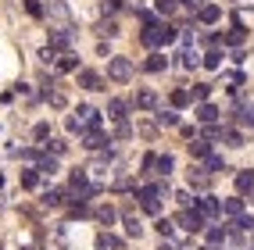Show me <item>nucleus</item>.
Instances as JSON below:
<instances>
[{"mask_svg": "<svg viewBox=\"0 0 254 250\" xmlns=\"http://www.w3.org/2000/svg\"><path fill=\"white\" fill-rule=\"evenodd\" d=\"M75 114H79V118H68V122H64V125H68V132H79V136H82V132H90V129H100V111H97V107H79Z\"/></svg>", "mask_w": 254, "mask_h": 250, "instance_id": "f257e3e1", "label": "nucleus"}, {"mask_svg": "<svg viewBox=\"0 0 254 250\" xmlns=\"http://www.w3.org/2000/svg\"><path fill=\"white\" fill-rule=\"evenodd\" d=\"M43 14H47L50 22H58V29H72V11H68V4H64V0H47Z\"/></svg>", "mask_w": 254, "mask_h": 250, "instance_id": "f03ea898", "label": "nucleus"}, {"mask_svg": "<svg viewBox=\"0 0 254 250\" xmlns=\"http://www.w3.org/2000/svg\"><path fill=\"white\" fill-rule=\"evenodd\" d=\"M176 222H179V229H186V232L193 236V232H200V229H204V222H208V218H204V214H200L197 207H183Z\"/></svg>", "mask_w": 254, "mask_h": 250, "instance_id": "7ed1b4c3", "label": "nucleus"}, {"mask_svg": "<svg viewBox=\"0 0 254 250\" xmlns=\"http://www.w3.org/2000/svg\"><path fill=\"white\" fill-rule=\"evenodd\" d=\"M140 207L147 214H154V218H161V197H158V186H140Z\"/></svg>", "mask_w": 254, "mask_h": 250, "instance_id": "20e7f679", "label": "nucleus"}, {"mask_svg": "<svg viewBox=\"0 0 254 250\" xmlns=\"http://www.w3.org/2000/svg\"><path fill=\"white\" fill-rule=\"evenodd\" d=\"M108 79L129 82V79H132V61H129V57H111V61H108Z\"/></svg>", "mask_w": 254, "mask_h": 250, "instance_id": "39448f33", "label": "nucleus"}, {"mask_svg": "<svg viewBox=\"0 0 254 250\" xmlns=\"http://www.w3.org/2000/svg\"><path fill=\"white\" fill-rule=\"evenodd\" d=\"M186 182H190V190H200V193H204V190L211 186V172L204 168V164H200V168H197V164H190V172H186Z\"/></svg>", "mask_w": 254, "mask_h": 250, "instance_id": "423d86ee", "label": "nucleus"}, {"mask_svg": "<svg viewBox=\"0 0 254 250\" xmlns=\"http://www.w3.org/2000/svg\"><path fill=\"white\" fill-rule=\"evenodd\" d=\"M197 211L211 222V218H218V214H222V204H218L215 197H200V200H197Z\"/></svg>", "mask_w": 254, "mask_h": 250, "instance_id": "0eeeda50", "label": "nucleus"}, {"mask_svg": "<svg viewBox=\"0 0 254 250\" xmlns=\"http://www.w3.org/2000/svg\"><path fill=\"white\" fill-rule=\"evenodd\" d=\"M79 86H82V90H93V93H97V90H104V79H100L97 72H90V68H82V72H79Z\"/></svg>", "mask_w": 254, "mask_h": 250, "instance_id": "6e6552de", "label": "nucleus"}, {"mask_svg": "<svg viewBox=\"0 0 254 250\" xmlns=\"http://www.w3.org/2000/svg\"><path fill=\"white\" fill-rule=\"evenodd\" d=\"M218 18H222V7H218V4H204V7L197 11V22L200 25H215Z\"/></svg>", "mask_w": 254, "mask_h": 250, "instance_id": "1a4fd4ad", "label": "nucleus"}, {"mask_svg": "<svg viewBox=\"0 0 254 250\" xmlns=\"http://www.w3.org/2000/svg\"><path fill=\"white\" fill-rule=\"evenodd\" d=\"M68 43H72V29H54L50 32V47L54 50H68Z\"/></svg>", "mask_w": 254, "mask_h": 250, "instance_id": "9d476101", "label": "nucleus"}, {"mask_svg": "<svg viewBox=\"0 0 254 250\" xmlns=\"http://www.w3.org/2000/svg\"><path fill=\"white\" fill-rule=\"evenodd\" d=\"M104 143H108V140H104V132H100V129H90V132H82V147H86V150H100Z\"/></svg>", "mask_w": 254, "mask_h": 250, "instance_id": "9b49d317", "label": "nucleus"}, {"mask_svg": "<svg viewBox=\"0 0 254 250\" xmlns=\"http://www.w3.org/2000/svg\"><path fill=\"white\" fill-rule=\"evenodd\" d=\"M93 214H97V222L104 225V229H111V225H115V218H118V211H115L111 204H100V207H97Z\"/></svg>", "mask_w": 254, "mask_h": 250, "instance_id": "f8f14e48", "label": "nucleus"}, {"mask_svg": "<svg viewBox=\"0 0 254 250\" xmlns=\"http://www.w3.org/2000/svg\"><path fill=\"white\" fill-rule=\"evenodd\" d=\"M236 193H254V172L247 168V172H236Z\"/></svg>", "mask_w": 254, "mask_h": 250, "instance_id": "ddd939ff", "label": "nucleus"}, {"mask_svg": "<svg viewBox=\"0 0 254 250\" xmlns=\"http://www.w3.org/2000/svg\"><path fill=\"white\" fill-rule=\"evenodd\" d=\"M36 172H40V175H54V172H58V157H54V154H40Z\"/></svg>", "mask_w": 254, "mask_h": 250, "instance_id": "4468645a", "label": "nucleus"}, {"mask_svg": "<svg viewBox=\"0 0 254 250\" xmlns=\"http://www.w3.org/2000/svg\"><path fill=\"white\" fill-rule=\"evenodd\" d=\"M132 104H136V107H143V111H150V107H158V97H154V90H140Z\"/></svg>", "mask_w": 254, "mask_h": 250, "instance_id": "2eb2a0df", "label": "nucleus"}, {"mask_svg": "<svg viewBox=\"0 0 254 250\" xmlns=\"http://www.w3.org/2000/svg\"><path fill=\"white\" fill-rule=\"evenodd\" d=\"M211 154V143L204 140V136H193V143H190V157H208Z\"/></svg>", "mask_w": 254, "mask_h": 250, "instance_id": "dca6fc26", "label": "nucleus"}, {"mask_svg": "<svg viewBox=\"0 0 254 250\" xmlns=\"http://www.w3.org/2000/svg\"><path fill=\"white\" fill-rule=\"evenodd\" d=\"M126 111H129V104H126V100H108V118L122 122V118H126Z\"/></svg>", "mask_w": 254, "mask_h": 250, "instance_id": "f3484780", "label": "nucleus"}, {"mask_svg": "<svg viewBox=\"0 0 254 250\" xmlns=\"http://www.w3.org/2000/svg\"><path fill=\"white\" fill-rule=\"evenodd\" d=\"M222 211L229 214V218H240V214H244V200H240V197H229V200H222Z\"/></svg>", "mask_w": 254, "mask_h": 250, "instance_id": "a211bd4d", "label": "nucleus"}, {"mask_svg": "<svg viewBox=\"0 0 254 250\" xmlns=\"http://www.w3.org/2000/svg\"><path fill=\"white\" fill-rule=\"evenodd\" d=\"M226 240H229V232H226L222 225H211V229H208V247H222Z\"/></svg>", "mask_w": 254, "mask_h": 250, "instance_id": "6ab92c4d", "label": "nucleus"}, {"mask_svg": "<svg viewBox=\"0 0 254 250\" xmlns=\"http://www.w3.org/2000/svg\"><path fill=\"white\" fill-rule=\"evenodd\" d=\"M215 118H218V107H215V104H200V107H197V122L211 125Z\"/></svg>", "mask_w": 254, "mask_h": 250, "instance_id": "aec40b11", "label": "nucleus"}, {"mask_svg": "<svg viewBox=\"0 0 254 250\" xmlns=\"http://www.w3.org/2000/svg\"><path fill=\"white\" fill-rule=\"evenodd\" d=\"M154 168H158L154 175H165V179H168V172L176 168V157H172V154H158V164H154Z\"/></svg>", "mask_w": 254, "mask_h": 250, "instance_id": "412c9836", "label": "nucleus"}, {"mask_svg": "<svg viewBox=\"0 0 254 250\" xmlns=\"http://www.w3.org/2000/svg\"><path fill=\"white\" fill-rule=\"evenodd\" d=\"M118 247H122V240L111 236V232H100L97 236V250H118Z\"/></svg>", "mask_w": 254, "mask_h": 250, "instance_id": "4be33fe9", "label": "nucleus"}, {"mask_svg": "<svg viewBox=\"0 0 254 250\" xmlns=\"http://www.w3.org/2000/svg\"><path fill=\"white\" fill-rule=\"evenodd\" d=\"M72 68H79V57L72 54V50H64V54L58 57V72H72Z\"/></svg>", "mask_w": 254, "mask_h": 250, "instance_id": "5701e85b", "label": "nucleus"}, {"mask_svg": "<svg viewBox=\"0 0 254 250\" xmlns=\"http://www.w3.org/2000/svg\"><path fill=\"white\" fill-rule=\"evenodd\" d=\"M126 232H129L132 240H136V236H143V225H140V218H136L132 211H126Z\"/></svg>", "mask_w": 254, "mask_h": 250, "instance_id": "b1692460", "label": "nucleus"}, {"mask_svg": "<svg viewBox=\"0 0 254 250\" xmlns=\"http://www.w3.org/2000/svg\"><path fill=\"white\" fill-rule=\"evenodd\" d=\"M143 68H147V72H165V68H168V57H161V54H150Z\"/></svg>", "mask_w": 254, "mask_h": 250, "instance_id": "393cba45", "label": "nucleus"}, {"mask_svg": "<svg viewBox=\"0 0 254 250\" xmlns=\"http://www.w3.org/2000/svg\"><path fill=\"white\" fill-rule=\"evenodd\" d=\"M61 197H64L61 190H47V193H43V207H61V204H64Z\"/></svg>", "mask_w": 254, "mask_h": 250, "instance_id": "a878e982", "label": "nucleus"}, {"mask_svg": "<svg viewBox=\"0 0 254 250\" xmlns=\"http://www.w3.org/2000/svg\"><path fill=\"white\" fill-rule=\"evenodd\" d=\"M204 168H208V172H226V161L218 157V154H208V157H204Z\"/></svg>", "mask_w": 254, "mask_h": 250, "instance_id": "bb28decb", "label": "nucleus"}, {"mask_svg": "<svg viewBox=\"0 0 254 250\" xmlns=\"http://www.w3.org/2000/svg\"><path fill=\"white\" fill-rule=\"evenodd\" d=\"M97 32H100V36H118V22L115 18H104V22L97 25Z\"/></svg>", "mask_w": 254, "mask_h": 250, "instance_id": "cd10ccee", "label": "nucleus"}, {"mask_svg": "<svg viewBox=\"0 0 254 250\" xmlns=\"http://www.w3.org/2000/svg\"><path fill=\"white\" fill-rule=\"evenodd\" d=\"M204 68H222V54H218V50H208V54H204Z\"/></svg>", "mask_w": 254, "mask_h": 250, "instance_id": "c85d7f7f", "label": "nucleus"}, {"mask_svg": "<svg viewBox=\"0 0 254 250\" xmlns=\"http://www.w3.org/2000/svg\"><path fill=\"white\" fill-rule=\"evenodd\" d=\"M208 93H211V86H204V82H197V86L190 90V100H200V104H204V100H208Z\"/></svg>", "mask_w": 254, "mask_h": 250, "instance_id": "c756f323", "label": "nucleus"}, {"mask_svg": "<svg viewBox=\"0 0 254 250\" xmlns=\"http://www.w3.org/2000/svg\"><path fill=\"white\" fill-rule=\"evenodd\" d=\"M154 229H158L161 236L168 240V236H172V232H176V222H172V218H158V225H154Z\"/></svg>", "mask_w": 254, "mask_h": 250, "instance_id": "7c9ffc66", "label": "nucleus"}, {"mask_svg": "<svg viewBox=\"0 0 254 250\" xmlns=\"http://www.w3.org/2000/svg\"><path fill=\"white\" fill-rule=\"evenodd\" d=\"M158 125H179V114L176 111H158Z\"/></svg>", "mask_w": 254, "mask_h": 250, "instance_id": "2f4dec72", "label": "nucleus"}, {"mask_svg": "<svg viewBox=\"0 0 254 250\" xmlns=\"http://www.w3.org/2000/svg\"><path fill=\"white\" fill-rule=\"evenodd\" d=\"M222 140H226L229 147H244V136H240L236 129H226V132H222Z\"/></svg>", "mask_w": 254, "mask_h": 250, "instance_id": "473e14b6", "label": "nucleus"}, {"mask_svg": "<svg viewBox=\"0 0 254 250\" xmlns=\"http://www.w3.org/2000/svg\"><path fill=\"white\" fill-rule=\"evenodd\" d=\"M226 43H229V47H240V43H244V25H236L229 36H226Z\"/></svg>", "mask_w": 254, "mask_h": 250, "instance_id": "72a5a7b5", "label": "nucleus"}, {"mask_svg": "<svg viewBox=\"0 0 254 250\" xmlns=\"http://www.w3.org/2000/svg\"><path fill=\"white\" fill-rule=\"evenodd\" d=\"M129 136H132V129H129V122L122 118V122L115 125V140H129Z\"/></svg>", "mask_w": 254, "mask_h": 250, "instance_id": "f704fd0d", "label": "nucleus"}, {"mask_svg": "<svg viewBox=\"0 0 254 250\" xmlns=\"http://www.w3.org/2000/svg\"><path fill=\"white\" fill-rule=\"evenodd\" d=\"M43 147H47V150H50V154H54V157L68 150V143H64V140H50V143H43Z\"/></svg>", "mask_w": 254, "mask_h": 250, "instance_id": "c9c22d12", "label": "nucleus"}, {"mask_svg": "<svg viewBox=\"0 0 254 250\" xmlns=\"http://www.w3.org/2000/svg\"><path fill=\"white\" fill-rule=\"evenodd\" d=\"M158 14H165V18H168V14H176V0H158Z\"/></svg>", "mask_w": 254, "mask_h": 250, "instance_id": "e433bc0d", "label": "nucleus"}, {"mask_svg": "<svg viewBox=\"0 0 254 250\" xmlns=\"http://www.w3.org/2000/svg\"><path fill=\"white\" fill-rule=\"evenodd\" d=\"M47 100H50L54 107H64V93H61V90H47Z\"/></svg>", "mask_w": 254, "mask_h": 250, "instance_id": "4c0bfd02", "label": "nucleus"}, {"mask_svg": "<svg viewBox=\"0 0 254 250\" xmlns=\"http://www.w3.org/2000/svg\"><path fill=\"white\" fill-rule=\"evenodd\" d=\"M172 104H176V107H186V104H190V93H186V90H176V93H172Z\"/></svg>", "mask_w": 254, "mask_h": 250, "instance_id": "58836bf2", "label": "nucleus"}, {"mask_svg": "<svg viewBox=\"0 0 254 250\" xmlns=\"http://www.w3.org/2000/svg\"><path fill=\"white\" fill-rule=\"evenodd\" d=\"M36 182H40V172H22V186L25 190H32Z\"/></svg>", "mask_w": 254, "mask_h": 250, "instance_id": "ea45409f", "label": "nucleus"}, {"mask_svg": "<svg viewBox=\"0 0 254 250\" xmlns=\"http://www.w3.org/2000/svg\"><path fill=\"white\" fill-rule=\"evenodd\" d=\"M25 11L32 14V18H40V14H43V4H40V0H25Z\"/></svg>", "mask_w": 254, "mask_h": 250, "instance_id": "a19ab883", "label": "nucleus"}, {"mask_svg": "<svg viewBox=\"0 0 254 250\" xmlns=\"http://www.w3.org/2000/svg\"><path fill=\"white\" fill-rule=\"evenodd\" d=\"M68 214H72V218H86L90 207H86V204H72V211H68Z\"/></svg>", "mask_w": 254, "mask_h": 250, "instance_id": "79ce46f5", "label": "nucleus"}, {"mask_svg": "<svg viewBox=\"0 0 254 250\" xmlns=\"http://www.w3.org/2000/svg\"><path fill=\"white\" fill-rule=\"evenodd\" d=\"M240 118H244V125H251V129H254V104H247V107H244Z\"/></svg>", "mask_w": 254, "mask_h": 250, "instance_id": "37998d69", "label": "nucleus"}, {"mask_svg": "<svg viewBox=\"0 0 254 250\" xmlns=\"http://www.w3.org/2000/svg\"><path fill=\"white\" fill-rule=\"evenodd\" d=\"M183 4L190 7V11H200V7H204V0H183Z\"/></svg>", "mask_w": 254, "mask_h": 250, "instance_id": "c03bdc74", "label": "nucleus"}, {"mask_svg": "<svg viewBox=\"0 0 254 250\" xmlns=\"http://www.w3.org/2000/svg\"><path fill=\"white\" fill-rule=\"evenodd\" d=\"M100 7H104V14H108V11H118V0H104Z\"/></svg>", "mask_w": 254, "mask_h": 250, "instance_id": "a18cd8bd", "label": "nucleus"}, {"mask_svg": "<svg viewBox=\"0 0 254 250\" xmlns=\"http://www.w3.org/2000/svg\"><path fill=\"white\" fill-rule=\"evenodd\" d=\"M161 250H176V247H172V243H161Z\"/></svg>", "mask_w": 254, "mask_h": 250, "instance_id": "49530a36", "label": "nucleus"}, {"mask_svg": "<svg viewBox=\"0 0 254 250\" xmlns=\"http://www.w3.org/2000/svg\"><path fill=\"white\" fill-rule=\"evenodd\" d=\"M236 4H244V0H236Z\"/></svg>", "mask_w": 254, "mask_h": 250, "instance_id": "de8ad7c7", "label": "nucleus"}]
</instances>
